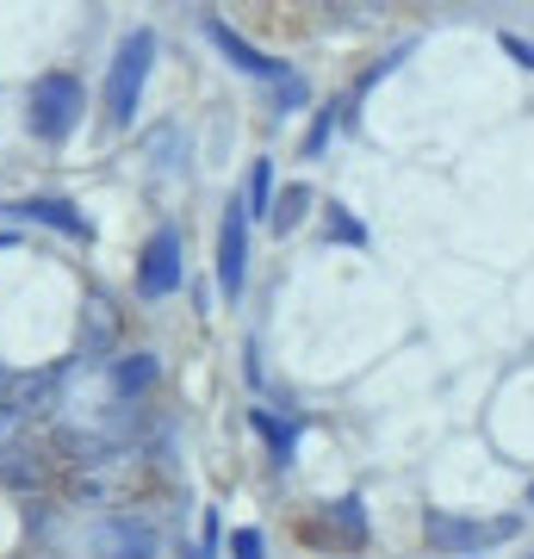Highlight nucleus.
Wrapping results in <instances>:
<instances>
[{
  "instance_id": "1",
  "label": "nucleus",
  "mask_w": 534,
  "mask_h": 559,
  "mask_svg": "<svg viewBox=\"0 0 534 559\" xmlns=\"http://www.w3.org/2000/svg\"><path fill=\"white\" fill-rule=\"evenodd\" d=\"M81 106H87L81 81L69 75V69H50V75H38L32 81V94H25V124H32V138L62 143L81 124Z\"/></svg>"
},
{
  "instance_id": "2",
  "label": "nucleus",
  "mask_w": 534,
  "mask_h": 559,
  "mask_svg": "<svg viewBox=\"0 0 534 559\" xmlns=\"http://www.w3.org/2000/svg\"><path fill=\"white\" fill-rule=\"evenodd\" d=\"M150 62H156V32H150V25H138V32L119 44V57H112V75H106V119L119 124V131L131 124V112H138V100H143Z\"/></svg>"
},
{
  "instance_id": "3",
  "label": "nucleus",
  "mask_w": 534,
  "mask_h": 559,
  "mask_svg": "<svg viewBox=\"0 0 534 559\" xmlns=\"http://www.w3.org/2000/svg\"><path fill=\"white\" fill-rule=\"evenodd\" d=\"M81 547L87 559H156L162 535L150 516H131V510H112V516H94L81 528Z\"/></svg>"
},
{
  "instance_id": "4",
  "label": "nucleus",
  "mask_w": 534,
  "mask_h": 559,
  "mask_svg": "<svg viewBox=\"0 0 534 559\" xmlns=\"http://www.w3.org/2000/svg\"><path fill=\"white\" fill-rule=\"evenodd\" d=\"M180 274H187V261H180V230H156V237L143 242L138 293L143 299H168V293H180Z\"/></svg>"
},
{
  "instance_id": "5",
  "label": "nucleus",
  "mask_w": 534,
  "mask_h": 559,
  "mask_svg": "<svg viewBox=\"0 0 534 559\" xmlns=\"http://www.w3.org/2000/svg\"><path fill=\"white\" fill-rule=\"evenodd\" d=\"M423 528H429V547L436 554H473L485 540H503L515 522H466V516H448V510H429Z\"/></svg>"
},
{
  "instance_id": "6",
  "label": "nucleus",
  "mask_w": 534,
  "mask_h": 559,
  "mask_svg": "<svg viewBox=\"0 0 534 559\" xmlns=\"http://www.w3.org/2000/svg\"><path fill=\"white\" fill-rule=\"evenodd\" d=\"M242 267H249V212H242V200H230L218 224V286L230 299L242 293Z\"/></svg>"
},
{
  "instance_id": "7",
  "label": "nucleus",
  "mask_w": 534,
  "mask_h": 559,
  "mask_svg": "<svg viewBox=\"0 0 534 559\" xmlns=\"http://www.w3.org/2000/svg\"><path fill=\"white\" fill-rule=\"evenodd\" d=\"M205 38L218 44V50H224V57H230V62H237L242 75H256V81H286V69H280L274 57H261L256 44L242 38V32H230V25H224V20H205Z\"/></svg>"
},
{
  "instance_id": "8",
  "label": "nucleus",
  "mask_w": 534,
  "mask_h": 559,
  "mask_svg": "<svg viewBox=\"0 0 534 559\" xmlns=\"http://www.w3.org/2000/svg\"><path fill=\"white\" fill-rule=\"evenodd\" d=\"M112 342H119V311H112V299L94 293V299L81 305V360H106Z\"/></svg>"
},
{
  "instance_id": "9",
  "label": "nucleus",
  "mask_w": 534,
  "mask_h": 559,
  "mask_svg": "<svg viewBox=\"0 0 534 559\" xmlns=\"http://www.w3.org/2000/svg\"><path fill=\"white\" fill-rule=\"evenodd\" d=\"M13 212H20V218H32V224H50V230H62V237H75V242L94 237V224L81 218V212H69V200H50V193L13 200Z\"/></svg>"
},
{
  "instance_id": "10",
  "label": "nucleus",
  "mask_w": 534,
  "mask_h": 559,
  "mask_svg": "<svg viewBox=\"0 0 534 559\" xmlns=\"http://www.w3.org/2000/svg\"><path fill=\"white\" fill-rule=\"evenodd\" d=\"M50 479V460L38 448H25V441H7L0 448V485H13V491H44Z\"/></svg>"
},
{
  "instance_id": "11",
  "label": "nucleus",
  "mask_w": 534,
  "mask_h": 559,
  "mask_svg": "<svg viewBox=\"0 0 534 559\" xmlns=\"http://www.w3.org/2000/svg\"><path fill=\"white\" fill-rule=\"evenodd\" d=\"M112 380H119L124 399H143V392L156 385V360H150V355H124L119 367H112Z\"/></svg>"
},
{
  "instance_id": "12",
  "label": "nucleus",
  "mask_w": 534,
  "mask_h": 559,
  "mask_svg": "<svg viewBox=\"0 0 534 559\" xmlns=\"http://www.w3.org/2000/svg\"><path fill=\"white\" fill-rule=\"evenodd\" d=\"M242 212H249V218H256V212H274V168H268V162L249 168V200H242Z\"/></svg>"
},
{
  "instance_id": "13",
  "label": "nucleus",
  "mask_w": 534,
  "mask_h": 559,
  "mask_svg": "<svg viewBox=\"0 0 534 559\" xmlns=\"http://www.w3.org/2000/svg\"><path fill=\"white\" fill-rule=\"evenodd\" d=\"M330 516H336V528H342V540H348V547H360V540H367V516H360V498H336V503H330Z\"/></svg>"
},
{
  "instance_id": "14",
  "label": "nucleus",
  "mask_w": 534,
  "mask_h": 559,
  "mask_svg": "<svg viewBox=\"0 0 534 559\" xmlns=\"http://www.w3.org/2000/svg\"><path fill=\"white\" fill-rule=\"evenodd\" d=\"M305 205H311V193H305V187H286V193L274 200V230H280V237H286V230H298Z\"/></svg>"
},
{
  "instance_id": "15",
  "label": "nucleus",
  "mask_w": 534,
  "mask_h": 559,
  "mask_svg": "<svg viewBox=\"0 0 534 559\" xmlns=\"http://www.w3.org/2000/svg\"><path fill=\"white\" fill-rule=\"evenodd\" d=\"M336 138V106H323L311 119V131H305V156H323V143Z\"/></svg>"
},
{
  "instance_id": "16",
  "label": "nucleus",
  "mask_w": 534,
  "mask_h": 559,
  "mask_svg": "<svg viewBox=\"0 0 534 559\" xmlns=\"http://www.w3.org/2000/svg\"><path fill=\"white\" fill-rule=\"evenodd\" d=\"M256 423H261V436L274 441V460H293V423H274L268 411H261Z\"/></svg>"
},
{
  "instance_id": "17",
  "label": "nucleus",
  "mask_w": 534,
  "mask_h": 559,
  "mask_svg": "<svg viewBox=\"0 0 534 559\" xmlns=\"http://www.w3.org/2000/svg\"><path fill=\"white\" fill-rule=\"evenodd\" d=\"M230 547H237V559H261V535H256V528H237Z\"/></svg>"
},
{
  "instance_id": "18",
  "label": "nucleus",
  "mask_w": 534,
  "mask_h": 559,
  "mask_svg": "<svg viewBox=\"0 0 534 559\" xmlns=\"http://www.w3.org/2000/svg\"><path fill=\"white\" fill-rule=\"evenodd\" d=\"M503 50H510V57L522 62V69H534V44H522V38H503Z\"/></svg>"
},
{
  "instance_id": "19",
  "label": "nucleus",
  "mask_w": 534,
  "mask_h": 559,
  "mask_svg": "<svg viewBox=\"0 0 534 559\" xmlns=\"http://www.w3.org/2000/svg\"><path fill=\"white\" fill-rule=\"evenodd\" d=\"M529 503H534V485H529Z\"/></svg>"
}]
</instances>
